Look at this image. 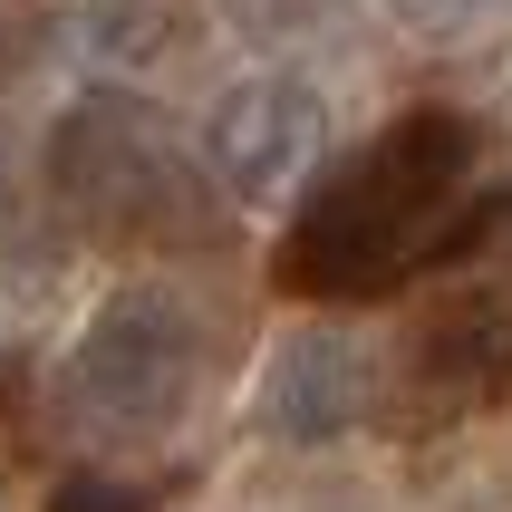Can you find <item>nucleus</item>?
<instances>
[{"instance_id": "obj_1", "label": "nucleus", "mask_w": 512, "mask_h": 512, "mask_svg": "<svg viewBox=\"0 0 512 512\" xmlns=\"http://www.w3.org/2000/svg\"><path fill=\"white\" fill-rule=\"evenodd\" d=\"M474 184V116L455 107H406L368 155H348L339 174H319L310 203L290 213L271 281L290 300H387V290L426 281L474 242H493L512 194L464 203Z\"/></svg>"}, {"instance_id": "obj_2", "label": "nucleus", "mask_w": 512, "mask_h": 512, "mask_svg": "<svg viewBox=\"0 0 512 512\" xmlns=\"http://www.w3.org/2000/svg\"><path fill=\"white\" fill-rule=\"evenodd\" d=\"M49 194L97 242H136V252L223 242V203H213L203 165L174 145L165 116L136 107L126 87H87L78 107L49 126Z\"/></svg>"}, {"instance_id": "obj_3", "label": "nucleus", "mask_w": 512, "mask_h": 512, "mask_svg": "<svg viewBox=\"0 0 512 512\" xmlns=\"http://www.w3.org/2000/svg\"><path fill=\"white\" fill-rule=\"evenodd\" d=\"M194 387H203V310L165 281H126L68 358V416L107 445L174 435Z\"/></svg>"}, {"instance_id": "obj_4", "label": "nucleus", "mask_w": 512, "mask_h": 512, "mask_svg": "<svg viewBox=\"0 0 512 512\" xmlns=\"http://www.w3.org/2000/svg\"><path fill=\"white\" fill-rule=\"evenodd\" d=\"M319 155H329V107H319L310 78H281V68L232 78L213 97V116H203V174L252 213L290 203L319 174Z\"/></svg>"}, {"instance_id": "obj_5", "label": "nucleus", "mask_w": 512, "mask_h": 512, "mask_svg": "<svg viewBox=\"0 0 512 512\" xmlns=\"http://www.w3.org/2000/svg\"><path fill=\"white\" fill-rule=\"evenodd\" d=\"M406 377L435 416H474V406L512 397V290H493V281L445 290L406 339Z\"/></svg>"}, {"instance_id": "obj_6", "label": "nucleus", "mask_w": 512, "mask_h": 512, "mask_svg": "<svg viewBox=\"0 0 512 512\" xmlns=\"http://www.w3.org/2000/svg\"><path fill=\"white\" fill-rule=\"evenodd\" d=\"M377 397V368L348 329H290L261 368V435L281 445H339Z\"/></svg>"}, {"instance_id": "obj_7", "label": "nucleus", "mask_w": 512, "mask_h": 512, "mask_svg": "<svg viewBox=\"0 0 512 512\" xmlns=\"http://www.w3.org/2000/svg\"><path fill=\"white\" fill-rule=\"evenodd\" d=\"M232 29L252 39V49H300V39H319V29H339L358 0H223Z\"/></svg>"}, {"instance_id": "obj_8", "label": "nucleus", "mask_w": 512, "mask_h": 512, "mask_svg": "<svg viewBox=\"0 0 512 512\" xmlns=\"http://www.w3.org/2000/svg\"><path fill=\"white\" fill-rule=\"evenodd\" d=\"M58 503H68V512H145L155 493H145V484H107V474H68Z\"/></svg>"}]
</instances>
